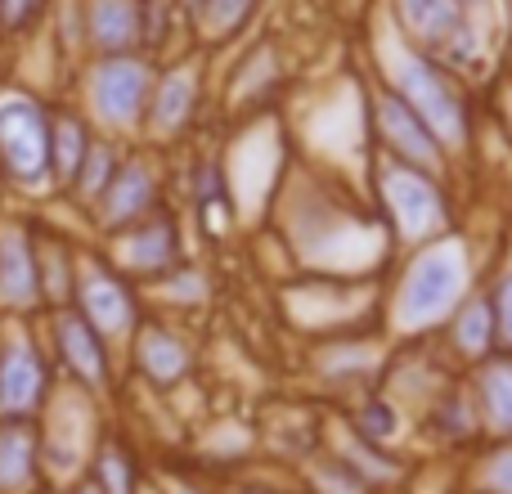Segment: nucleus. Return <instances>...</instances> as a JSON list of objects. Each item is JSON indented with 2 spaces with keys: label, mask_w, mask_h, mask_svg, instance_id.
I'll return each instance as SVG.
<instances>
[{
  "label": "nucleus",
  "mask_w": 512,
  "mask_h": 494,
  "mask_svg": "<svg viewBox=\"0 0 512 494\" xmlns=\"http://www.w3.org/2000/svg\"><path fill=\"white\" fill-rule=\"evenodd\" d=\"M0 167L18 185H41L54 171V122L23 95L0 99Z\"/></svg>",
  "instance_id": "nucleus-1"
},
{
  "label": "nucleus",
  "mask_w": 512,
  "mask_h": 494,
  "mask_svg": "<svg viewBox=\"0 0 512 494\" xmlns=\"http://www.w3.org/2000/svg\"><path fill=\"white\" fill-rule=\"evenodd\" d=\"M463 297V261L459 252H436L418 256L414 270L405 274V288H400V319L409 328H423V324H436L445 319Z\"/></svg>",
  "instance_id": "nucleus-2"
},
{
  "label": "nucleus",
  "mask_w": 512,
  "mask_h": 494,
  "mask_svg": "<svg viewBox=\"0 0 512 494\" xmlns=\"http://www.w3.org/2000/svg\"><path fill=\"white\" fill-rule=\"evenodd\" d=\"M400 90H405L409 108L432 126L436 140H445V144L468 140V108H463L459 90L450 86V77L436 72V63L405 59V68H400Z\"/></svg>",
  "instance_id": "nucleus-3"
},
{
  "label": "nucleus",
  "mask_w": 512,
  "mask_h": 494,
  "mask_svg": "<svg viewBox=\"0 0 512 494\" xmlns=\"http://www.w3.org/2000/svg\"><path fill=\"white\" fill-rule=\"evenodd\" d=\"M472 5L477 0H405V18L445 63H468L477 50Z\"/></svg>",
  "instance_id": "nucleus-4"
},
{
  "label": "nucleus",
  "mask_w": 512,
  "mask_h": 494,
  "mask_svg": "<svg viewBox=\"0 0 512 494\" xmlns=\"http://www.w3.org/2000/svg\"><path fill=\"white\" fill-rule=\"evenodd\" d=\"M90 99H95L99 117H108L113 126L140 122L144 99H149V68L113 54V59L95 72V81H90Z\"/></svg>",
  "instance_id": "nucleus-5"
},
{
  "label": "nucleus",
  "mask_w": 512,
  "mask_h": 494,
  "mask_svg": "<svg viewBox=\"0 0 512 494\" xmlns=\"http://www.w3.org/2000/svg\"><path fill=\"white\" fill-rule=\"evenodd\" d=\"M387 198H391V207H396V221L409 239H427L432 230L445 225V198L436 194V185L423 171L396 167L387 176Z\"/></svg>",
  "instance_id": "nucleus-6"
},
{
  "label": "nucleus",
  "mask_w": 512,
  "mask_h": 494,
  "mask_svg": "<svg viewBox=\"0 0 512 494\" xmlns=\"http://www.w3.org/2000/svg\"><path fill=\"white\" fill-rule=\"evenodd\" d=\"M382 131H387L391 149H396L400 158L418 162V167H427V171L441 167V144H436L432 126L409 108V99H382Z\"/></svg>",
  "instance_id": "nucleus-7"
},
{
  "label": "nucleus",
  "mask_w": 512,
  "mask_h": 494,
  "mask_svg": "<svg viewBox=\"0 0 512 494\" xmlns=\"http://www.w3.org/2000/svg\"><path fill=\"white\" fill-rule=\"evenodd\" d=\"M54 337H59V351H63V360H68V369L77 373L81 382H90V387H104V378H108L104 333H99L86 315H63Z\"/></svg>",
  "instance_id": "nucleus-8"
},
{
  "label": "nucleus",
  "mask_w": 512,
  "mask_h": 494,
  "mask_svg": "<svg viewBox=\"0 0 512 494\" xmlns=\"http://www.w3.org/2000/svg\"><path fill=\"white\" fill-rule=\"evenodd\" d=\"M45 396V364L32 346H9L0 355V409L5 414H27Z\"/></svg>",
  "instance_id": "nucleus-9"
},
{
  "label": "nucleus",
  "mask_w": 512,
  "mask_h": 494,
  "mask_svg": "<svg viewBox=\"0 0 512 494\" xmlns=\"http://www.w3.org/2000/svg\"><path fill=\"white\" fill-rule=\"evenodd\" d=\"M36 459H41V436L32 423L0 427V494H23L32 486Z\"/></svg>",
  "instance_id": "nucleus-10"
},
{
  "label": "nucleus",
  "mask_w": 512,
  "mask_h": 494,
  "mask_svg": "<svg viewBox=\"0 0 512 494\" xmlns=\"http://www.w3.org/2000/svg\"><path fill=\"white\" fill-rule=\"evenodd\" d=\"M81 315H86L104 337L126 333L131 319H135L131 292H126L117 279H108V274H90V279L81 283Z\"/></svg>",
  "instance_id": "nucleus-11"
},
{
  "label": "nucleus",
  "mask_w": 512,
  "mask_h": 494,
  "mask_svg": "<svg viewBox=\"0 0 512 494\" xmlns=\"http://www.w3.org/2000/svg\"><path fill=\"white\" fill-rule=\"evenodd\" d=\"M158 198V180H153L149 167H126L122 176L108 180L104 189V221L108 225H131V221H144Z\"/></svg>",
  "instance_id": "nucleus-12"
},
{
  "label": "nucleus",
  "mask_w": 512,
  "mask_h": 494,
  "mask_svg": "<svg viewBox=\"0 0 512 494\" xmlns=\"http://www.w3.org/2000/svg\"><path fill=\"white\" fill-rule=\"evenodd\" d=\"M90 32H95L99 50H108V54L131 50L135 36H140V9H135V0H95L90 5Z\"/></svg>",
  "instance_id": "nucleus-13"
},
{
  "label": "nucleus",
  "mask_w": 512,
  "mask_h": 494,
  "mask_svg": "<svg viewBox=\"0 0 512 494\" xmlns=\"http://www.w3.org/2000/svg\"><path fill=\"white\" fill-rule=\"evenodd\" d=\"M140 369L144 378H153L158 387H171L189 373V351L180 337H171L167 328H144L140 337Z\"/></svg>",
  "instance_id": "nucleus-14"
},
{
  "label": "nucleus",
  "mask_w": 512,
  "mask_h": 494,
  "mask_svg": "<svg viewBox=\"0 0 512 494\" xmlns=\"http://www.w3.org/2000/svg\"><path fill=\"white\" fill-rule=\"evenodd\" d=\"M477 405H481V418L495 436H512V360L486 364L477 378Z\"/></svg>",
  "instance_id": "nucleus-15"
},
{
  "label": "nucleus",
  "mask_w": 512,
  "mask_h": 494,
  "mask_svg": "<svg viewBox=\"0 0 512 494\" xmlns=\"http://www.w3.org/2000/svg\"><path fill=\"white\" fill-rule=\"evenodd\" d=\"M36 292H41V283H36L32 247L9 239L5 247H0V301H9V306H27Z\"/></svg>",
  "instance_id": "nucleus-16"
},
{
  "label": "nucleus",
  "mask_w": 512,
  "mask_h": 494,
  "mask_svg": "<svg viewBox=\"0 0 512 494\" xmlns=\"http://www.w3.org/2000/svg\"><path fill=\"white\" fill-rule=\"evenodd\" d=\"M131 261L140 265V270H162V265L176 261V225L167 221V216H144V230L140 239L131 247Z\"/></svg>",
  "instance_id": "nucleus-17"
},
{
  "label": "nucleus",
  "mask_w": 512,
  "mask_h": 494,
  "mask_svg": "<svg viewBox=\"0 0 512 494\" xmlns=\"http://www.w3.org/2000/svg\"><path fill=\"white\" fill-rule=\"evenodd\" d=\"M459 346L472 360H490L495 351V306L490 301H472L459 319Z\"/></svg>",
  "instance_id": "nucleus-18"
},
{
  "label": "nucleus",
  "mask_w": 512,
  "mask_h": 494,
  "mask_svg": "<svg viewBox=\"0 0 512 494\" xmlns=\"http://www.w3.org/2000/svg\"><path fill=\"white\" fill-rule=\"evenodd\" d=\"M189 104H194V81L189 77H171V81H162V90H158V104H153V122L158 126H180L189 117Z\"/></svg>",
  "instance_id": "nucleus-19"
},
{
  "label": "nucleus",
  "mask_w": 512,
  "mask_h": 494,
  "mask_svg": "<svg viewBox=\"0 0 512 494\" xmlns=\"http://www.w3.org/2000/svg\"><path fill=\"white\" fill-rule=\"evenodd\" d=\"M99 486L108 494H135V481H131V463H126V454L117 450H104V468H99Z\"/></svg>",
  "instance_id": "nucleus-20"
},
{
  "label": "nucleus",
  "mask_w": 512,
  "mask_h": 494,
  "mask_svg": "<svg viewBox=\"0 0 512 494\" xmlns=\"http://www.w3.org/2000/svg\"><path fill=\"white\" fill-rule=\"evenodd\" d=\"M81 185L90 189V194H99V189H108V180H113V153L104 149V144H90L86 162H81Z\"/></svg>",
  "instance_id": "nucleus-21"
},
{
  "label": "nucleus",
  "mask_w": 512,
  "mask_h": 494,
  "mask_svg": "<svg viewBox=\"0 0 512 494\" xmlns=\"http://www.w3.org/2000/svg\"><path fill=\"white\" fill-rule=\"evenodd\" d=\"M490 306H495V351L512 355V274L499 283V292H495Z\"/></svg>",
  "instance_id": "nucleus-22"
},
{
  "label": "nucleus",
  "mask_w": 512,
  "mask_h": 494,
  "mask_svg": "<svg viewBox=\"0 0 512 494\" xmlns=\"http://www.w3.org/2000/svg\"><path fill=\"white\" fill-rule=\"evenodd\" d=\"M45 0H0V27L5 32H18V27H27L36 14H41Z\"/></svg>",
  "instance_id": "nucleus-23"
},
{
  "label": "nucleus",
  "mask_w": 512,
  "mask_h": 494,
  "mask_svg": "<svg viewBox=\"0 0 512 494\" xmlns=\"http://www.w3.org/2000/svg\"><path fill=\"white\" fill-rule=\"evenodd\" d=\"M256 0H212V23L221 27V32H230V27H239L243 18L252 14Z\"/></svg>",
  "instance_id": "nucleus-24"
},
{
  "label": "nucleus",
  "mask_w": 512,
  "mask_h": 494,
  "mask_svg": "<svg viewBox=\"0 0 512 494\" xmlns=\"http://www.w3.org/2000/svg\"><path fill=\"white\" fill-rule=\"evenodd\" d=\"M495 463V494H512V454H499Z\"/></svg>",
  "instance_id": "nucleus-25"
},
{
  "label": "nucleus",
  "mask_w": 512,
  "mask_h": 494,
  "mask_svg": "<svg viewBox=\"0 0 512 494\" xmlns=\"http://www.w3.org/2000/svg\"><path fill=\"white\" fill-rule=\"evenodd\" d=\"M77 494H108V490L99 486V481H86V486H77Z\"/></svg>",
  "instance_id": "nucleus-26"
},
{
  "label": "nucleus",
  "mask_w": 512,
  "mask_h": 494,
  "mask_svg": "<svg viewBox=\"0 0 512 494\" xmlns=\"http://www.w3.org/2000/svg\"><path fill=\"white\" fill-rule=\"evenodd\" d=\"M176 494H198V490H189V486H185V490H176Z\"/></svg>",
  "instance_id": "nucleus-27"
}]
</instances>
